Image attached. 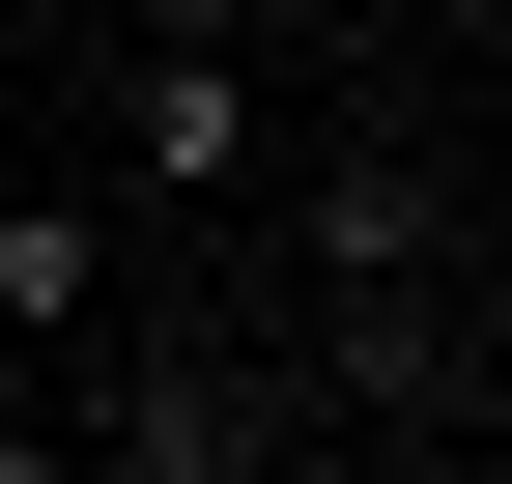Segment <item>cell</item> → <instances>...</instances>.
Instances as JSON below:
<instances>
[{"instance_id":"1","label":"cell","mask_w":512,"mask_h":484,"mask_svg":"<svg viewBox=\"0 0 512 484\" xmlns=\"http://www.w3.org/2000/svg\"><path fill=\"white\" fill-rule=\"evenodd\" d=\"M114 171H143V200H256V86H228V29H143V86H114Z\"/></svg>"},{"instance_id":"2","label":"cell","mask_w":512,"mask_h":484,"mask_svg":"<svg viewBox=\"0 0 512 484\" xmlns=\"http://www.w3.org/2000/svg\"><path fill=\"white\" fill-rule=\"evenodd\" d=\"M86 484H285V456H256V399H228V342H143V371L86 399Z\"/></svg>"},{"instance_id":"3","label":"cell","mask_w":512,"mask_h":484,"mask_svg":"<svg viewBox=\"0 0 512 484\" xmlns=\"http://www.w3.org/2000/svg\"><path fill=\"white\" fill-rule=\"evenodd\" d=\"M86 342H114V228L0 171V371H86Z\"/></svg>"},{"instance_id":"4","label":"cell","mask_w":512,"mask_h":484,"mask_svg":"<svg viewBox=\"0 0 512 484\" xmlns=\"http://www.w3.org/2000/svg\"><path fill=\"white\" fill-rule=\"evenodd\" d=\"M0 484H86V428H57V399H0Z\"/></svg>"},{"instance_id":"5","label":"cell","mask_w":512,"mask_h":484,"mask_svg":"<svg viewBox=\"0 0 512 484\" xmlns=\"http://www.w3.org/2000/svg\"><path fill=\"white\" fill-rule=\"evenodd\" d=\"M0 143H29V0H0Z\"/></svg>"}]
</instances>
